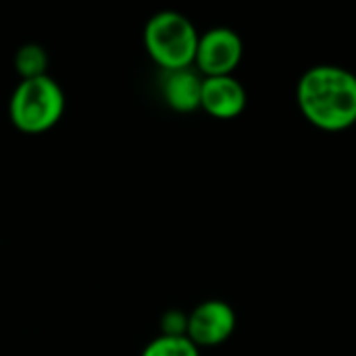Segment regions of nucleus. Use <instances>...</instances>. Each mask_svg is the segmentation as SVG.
<instances>
[{
	"label": "nucleus",
	"mask_w": 356,
	"mask_h": 356,
	"mask_svg": "<svg viewBox=\"0 0 356 356\" xmlns=\"http://www.w3.org/2000/svg\"><path fill=\"white\" fill-rule=\"evenodd\" d=\"M188 334V315L181 311H167L161 317V336H186Z\"/></svg>",
	"instance_id": "nucleus-10"
},
{
	"label": "nucleus",
	"mask_w": 356,
	"mask_h": 356,
	"mask_svg": "<svg viewBox=\"0 0 356 356\" xmlns=\"http://www.w3.org/2000/svg\"><path fill=\"white\" fill-rule=\"evenodd\" d=\"M244 56L242 38L229 27H213L198 38L194 67L202 77L234 75Z\"/></svg>",
	"instance_id": "nucleus-4"
},
{
	"label": "nucleus",
	"mask_w": 356,
	"mask_h": 356,
	"mask_svg": "<svg viewBox=\"0 0 356 356\" xmlns=\"http://www.w3.org/2000/svg\"><path fill=\"white\" fill-rule=\"evenodd\" d=\"M302 117L323 131H344L356 125V75L338 65H315L296 86Z\"/></svg>",
	"instance_id": "nucleus-1"
},
{
	"label": "nucleus",
	"mask_w": 356,
	"mask_h": 356,
	"mask_svg": "<svg viewBox=\"0 0 356 356\" xmlns=\"http://www.w3.org/2000/svg\"><path fill=\"white\" fill-rule=\"evenodd\" d=\"M236 330V311L225 300H204L188 313V338L198 348L219 346Z\"/></svg>",
	"instance_id": "nucleus-5"
},
{
	"label": "nucleus",
	"mask_w": 356,
	"mask_h": 356,
	"mask_svg": "<svg viewBox=\"0 0 356 356\" xmlns=\"http://www.w3.org/2000/svg\"><path fill=\"white\" fill-rule=\"evenodd\" d=\"M198 29L177 10L154 13L144 25V48L161 71H177L194 67L198 48Z\"/></svg>",
	"instance_id": "nucleus-2"
},
{
	"label": "nucleus",
	"mask_w": 356,
	"mask_h": 356,
	"mask_svg": "<svg viewBox=\"0 0 356 356\" xmlns=\"http://www.w3.org/2000/svg\"><path fill=\"white\" fill-rule=\"evenodd\" d=\"M65 104V92L50 75L25 79L10 94L8 119L23 134H46L60 121Z\"/></svg>",
	"instance_id": "nucleus-3"
},
{
	"label": "nucleus",
	"mask_w": 356,
	"mask_h": 356,
	"mask_svg": "<svg viewBox=\"0 0 356 356\" xmlns=\"http://www.w3.org/2000/svg\"><path fill=\"white\" fill-rule=\"evenodd\" d=\"M202 81L204 77L194 67L177 69V71H163V77H161L163 100L177 113H192L200 108Z\"/></svg>",
	"instance_id": "nucleus-7"
},
{
	"label": "nucleus",
	"mask_w": 356,
	"mask_h": 356,
	"mask_svg": "<svg viewBox=\"0 0 356 356\" xmlns=\"http://www.w3.org/2000/svg\"><path fill=\"white\" fill-rule=\"evenodd\" d=\"M140 356H200V348L188 336H159L146 344Z\"/></svg>",
	"instance_id": "nucleus-9"
},
{
	"label": "nucleus",
	"mask_w": 356,
	"mask_h": 356,
	"mask_svg": "<svg viewBox=\"0 0 356 356\" xmlns=\"http://www.w3.org/2000/svg\"><path fill=\"white\" fill-rule=\"evenodd\" d=\"M248 102L244 86L234 75L223 77H204L200 108L215 119L229 121L244 113Z\"/></svg>",
	"instance_id": "nucleus-6"
},
{
	"label": "nucleus",
	"mask_w": 356,
	"mask_h": 356,
	"mask_svg": "<svg viewBox=\"0 0 356 356\" xmlns=\"http://www.w3.org/2000/svg\"><path fill=\"white\" fill-rule=\"evenodd\" d=\"M15 71L21 77V81L25 79H38L48 75V54L40 44H23L13 58Z\"/></svg>",
	"instance_id": "nucleus-8"
}]
</instances>
